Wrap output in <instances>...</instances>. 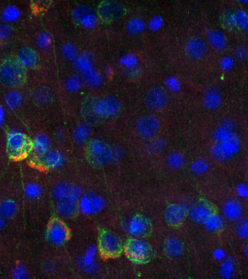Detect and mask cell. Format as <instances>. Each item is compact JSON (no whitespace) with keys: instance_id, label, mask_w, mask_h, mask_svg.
Wrapping results in <instances>:
<instances>
[{"instance_id":"cell-1","label":"cell","mask_w":248,"mask_h":279,"mask_svg":"<svg viewBox=\"0 0 248 279\" xmlns=\"http://www.w3.org/2000/svg\"><path fill=\"white\" fill-rule=\"evenodd\" d=\"M119 102L117 98L106 97L102 99L88 98L82 105V115L89 122L110 117L119 111Z\"/></svg>"},{"instance_id":"cell-2","label":"cell","mask_w":248,"mask_h":279,"mask_svg":"<svg viewBox=\"0 0 248 279\" xmlns=\"http://www.w3.org/2000/svg\"><path fill=\"white\" fill-rule=\"evenodd\" d=\"M27 81V70L15 56H9L0 64V82L11 89L20 88Z\"/></svg>"},{"instance_id":"cell-3","label":"cell","mask_w":248,"mask_h":279,"mask_svg":"<svg viewBox=\"0 0 248 279\" xmlns=\"http://www.w3.org/2000/svg\"><path fill=\"white\" fill-rule=\"evenodd\" d=\"M6 151L12 160L15 162L24 160L34 151L33 140L24 133L12 132L7 137Z\"/></svg>"},{"instance_id":"cell-4","label":"cell","mask_w":248,"mask_h":279,"mask_svg":"<svg viewBox=\"0 0 248 279\" xmlns=\"http://www.w3.org/2000/svg\"><path fill=\"white\" fill-rule=\"evenodd\" d=\"M124 253L130 261L139 265L150 263L156 255L151 244L137 238H130L124 243Z\"/></svg>"},{"instance_id":"cell-5","label":"cell","mask_w":248,"mask_h":279,"mask_svg":"<svg viewBox=\"0 0 248 279\" xmlns=\"http://www.w3.org/2000/svg\"><path fill=\"white\" fill-rule=\"evenodd\" d=\"M98 249L105 259H115L124 252V243L115 232L102 229L98 236Z\"/></svg>"},{"instance_id":"cell-6","label":"cell","mask_w":248,"mask_h":279,"mask_svg":"<svg viewBox=\"0 0 248 279\" xmlns=\"http://www.w3.org/2000/svg\"><path fill=\"white\" fill-rule=\"evenodd\" d=\"M85 159L92 166L101 168L109 163L112 158V151L108 144L98 139H92L85 147Z\"/></svg>"},{"instance_id":"cell-7","label":"cell","mask_w":248,"mask_h":279,"mask_svg":"<svg viewBox=\"0 0 248 279\" xmlns=\"http://www.w3.org/2000/svg\"><path fill=\"white\" fill-rule=\"evenodd\" d=\"M45 238L47 242L53 246H64L71 239V230L61 217L54 216L47 223Z\"/></svg>"},{"instance_id":"cell-8","label":"cell","mask_w":248,"mask_h":279,"mask_svg":"<svg viewBox=\"0 0 248 279\" xmlns=\"http://www.w3.org/2000/svg\"><path fill=\"white\" fill-rule=\"evenodd\" d=\"M160 120L154 115H145L136 122V133L143 139H154L160 133Z\"/></svg>"},{"instance_id":"cell-9","label":"cell","mask_w":248,"mask_h":279,"mask_svg":"<svg viewBox=\"0 0 248 279\" xmlns=\"http://www.w3.org/2000/svg\"><path fill=\"white\" fill-rule=\"evenodd\" d=\"M189 214L196 223H205L208 219L218 214V209L212 202L201 199L193 205Z\"/></svg>"},{"instance_id":"cell-10","label":"cell","mask_w":248,"mask_h":279,"mask_svg":"<svg viewBox=\"0 0 248 279\" xmlns=\"http://www.w3.org/2000/svg\"><path fill=\"white\" fill-rule=\"evenodd\" d=\"M129 232L133 238L137 239H143L151 237L153 232L152 222L144 214H136L130 221Z\"/></svg>"},{"instance_id":"cell-11","label":"cell","mask_w":248,"mask_h":279,"mask_svg":"<svg viewBox=\"0 0 248 279\" xmlns=\"http://www.w3.org/2000/svg\"><path fill=\"white\" fill-rule=\"evenodd\" d=\"M169 95L164 87H152L145 96L144 102L147 107L153 111H160L168 105Z\"/></svg>"},{"instance_id":"cell-12","label":"cell","mask_w":248,"mask_h":279,"mask_svg":"<svg viewBox=\"0 0 248 279\" xmlns=\"http://www.w3.org/2000/svg\"><path fill=\"white\" fill-rule=\"evenodd\" d=\"M189 211L183 205L173 203L168 205L165 210V220L171 228H178L186 220Z\"/></svg>"},{"instance_id":"cell-13","label":"cell","mask_w":248,"mask_h":279,"mask_svg":"<svg viewBox=\"0 0 248 279\" xmlns=\"http://www.w3.org/2000/svg\"><path fill=\"white\" fill-rule=\"evenodd\" d=\"M125 13V8L117 1H102L98 7V15L102 21L111 22L120 18Z\"/></svg>"},{"instance_id":"cell-14","label":"cell","mask_w":248,"mask_h":279,"mask_svg":"<svg viewBox=\"0 0 248 279\" xmlns=\"http://www.w3.org/2000/svg\"><path fill=\"white\" fill-rule=\"evenodd\" d=\"M17 59L26 70H35L39 67L40 58L37 52L30 47L20 49L17 53Z\"/></svg>"},{"instance_id":"cell-15","label":"cell","mask_w":248,"mask_h":279,"mask_svg":"<svg viewBox=\"0 0 248 279\" xmlns=\"http://www.w3.org/2000/svg\"><path fill=\"white\" fill-rule=\"evenodd\" d=\"M63 162V157L58 151H50L42 156H35L32 163L43 170L58 168Z\"/></svg>"},{"instance_id":"cell-16","label":"cell","mask_w":248,"mask_h":279,"mask_svg":"<svg viewBox=\"0 0 248 279\" xmlns=\"http://www.w3.org/2000/svg\"><path fill=\"white\" fill-rule=\"evenodd\" d=\"M207 51L208 46L204 39L202 38H191L186 44V54L192 59H201L206 55Z\"/></svg>"},{"instance_id":"cell-17","label":"cell","mask_w":248,"mask_h":279,"mask_svg":"<svg viewBox=\"0 0 248 279\" xmlns=\"http://www.w3.org/2000/svg\"><path fill=\"white\" fill-rule=\"evenodd\" d=\"M184 246L180 239L171 237L167 238L164 242L163 250L165 255L169 258L175 259L180 257L183 253Z\"/></svg>"},{"instance_id":"cell-18","label":"cell","mask_w":248,"mask_h":279,"mask_svg":"<svg viewBox=\"0 0 248 279\" xmlns=\"http://www.w3.org/2000/svg\"><path fill=\"white\" fill-rule=\"evenodd\" d=\"M225 217L231 221H237L243 217V207L237 200H231L225 204L223 209Z\"/></svg>"},{"instance_id":"cell-19","label":"cell","mask_w":248,"mask_h":279,"mask_svg":"<svg viewBox=\"0 0 248 279\" xmlns=\"http://www.w3.org/2000/svg\"><path fill=\"white\" fill-rule=\"evenodd\" d=\"M79 204L73 201L67 200L58 202L56 206L58 214L61 217L66 218H72L76 217L79 213Z\"/></svg>"},{"instance_id":"cell-20","label":"cell","mask_w":248,"mask_h":279,"mask_svg":"<svg viewBox=\"0 0 248 279\" xmlns=\"http://www.w3.org/2000/svg\"><path fill=\"white\" fill-rule=\"evenodd\" d=\"M73 185L70 182L66 181L58 182L52 189V197L58 202L68 200Z\"/></svg>"},{"instance_id":"cell-21","label":"cell","mask_w":248,"mask_h":279,"mask_svg":"<svg viewBox=\"0 0 248 279\" xmlns=\"http://www.w3.org/2000/svg\"><path fill=\"white\" fill-rule=\"evenodd\" d=\"M18 204L13 199H5L0 202V217L1 218H13L18 214Z\"/></svg>"},{"instance_id":"cell-22","label":"cell","mask_w":248,"mask_h":279,"mask_svg":"<svg viewBox=\"0 0 248 279\" xmlns=\"http://www.w3.org/2000/svg\"><path fill=\"white\" fill-rule=\"evenodd\" d=\"M33 142L34 151L36 152V156H42L50 151V140L46 135H38Z\"/></svg>"},{"instance_id":"cell-23","label":"cell","mask_w":248,"mask_h":279,"mask_svg":"<svg viewBox=\"0 0 248 279\" xmlns=\"http://www.w3.org/2000/svg\"><path fill=\"white\" fill-rule=\"evenodd\" d=\"M53 99L52 92L47 87H40L34 93L33 100L39 105H45L50 104Z\"/></svg>"},{"instance_id":"cell-24","label":"cell","mask_w":248,"mask_h":279,"mask_svg":"<svg viewBox=\"0 0 248 279\" xmlns=\"http://www.w3.org/2000/svg\"><path fill=\"white\" fill-rule=\"evenodd\" d=\"M93 13V11L91 9L85 6H80L75 9L73 13V18L76 24H85L87 21L94 18Z\"/></svg>"},{"instance_id":"cell-25","label":"cell","mask_w":248,"mask_h":279,"mask_svg":"<svg viewBox=\"0 0 248 279\" xmlns=\"http://www.w3.org/2000/svg\"><path fill=\"white\" fill-rule=\"evenodd\" d=\"M210 44L215 50H221L226 47V39L225 37L224 34L220 31L213 30L210 33L209 36Z\"/></svg>"},{"instance_id":"cell-26","label":"cell","mask_w":248,"mask_h":279,"mask_svg":"<svg viewBox=\"0 0 248 279\" xmlns=\"http://www.w3.org/2000/svg\"><path fill=\"white\" fill-rule=\"evenodd\" d=\"M89 129L87 126L79 125L75 129L73 134V141L78 145H82L88 142L89 137Z\"/></svg>"},{"instance_id":"cell-27","label":"cell","mask_w":248,"mask_h":279,"mask_svg":"<svg viewBox=\"0 0 248 279\" xmlns=\"http://www.w3.org/2000/svg\"><path fill=\"white\" fill-rule=\"evenodd\" d=\"M84 82L90 87H97L102 84V76L97 72L90 70V71L84 73Z\"/></svg>"},{"instance_id":"cell-28","label":"cell","mask_w":248,"mask_h":279,"mask_svg":"<svg viewBox=\"0 0 248 279\" xmlns=\"http://www.w3.org/2000/svg\"><path fill=\"white\" fill-rule=\"evenodd\" d=\"M21 101H22V97L21 94L15 90H11L6 95V105L11 109L17 108L21 104Z\"/></svg>"},{"instance_id":"cell-29","label":"cell","mask_w":248,"mask_h":279,"mask_svg":"<svg viewBox=\"0 0 248 279\" xmlns=\"http://www.w3.org/2000/svg\"><path fill=\"white\" fill-rule=\"evenodd\" d=\"M204 224L210 232L215 233L220 231V228L223 227V220L221 217L217 214L208 219Z\"/></svg>"},{"instance_id":"cell-30","label":"cell","mask_w":248,"mask_h":279,"mask_svg":"<svg viewBox=\"0 0 248 279\" xmlns=\"http://www.w3.org/2000/svg\"><path fill=\"white\" fill-rule=\"evenodd\" d=\"M62 54L68 61H75L78 58V50L73 44L67 43L63 46Z\"/></svg>"},{"instance_id":"cell-31","label":"cell","mask_w":248,"mask_h":279,"mask_svg":"<svg viewBox=\"0 0 248 279\" xmlns=\"http://www.w3.org/2000/svg\"><path fill=\"white\" fill-rule=\"evenodd\" d=\"M81 80L77 76H70L66 82V88L70 92H76L81 87Z\"/></svg>"},{"instance_id":"cell-32","label":"cell","mask_w":248,"mask_h":279,"mask_svg":"<svg viewBox=\"0 0 248 279\" xmlns=\"http://www.w3.org/2000/svg\"><path fill=\"white\" fill-rule=\"evenodd\" d=\"M168 165L173 168H180L184 162L183 156L180 154H172L168 157Z\"/></svg>"},{"instance_id":"cell-33","label":"cell","mask_w":248,"mask_h":279,"mask_svg":"<svg viewBox=\"0 0 248 279\" xmlns=\"http://www.w3.org/2000/svg\"><path fill=\"white\" fill-rule=\"evenodd\" d=\"M13 279H28V271L22 264H18L13 271Z\"/></svg>"},{"instance_id":"cell-34","label":"cell","mask_w":248,"mask_h":279,"mask_svg":"<svg viewBox=\"0 0 248 279\" xmlns=\"http://www.w3.org/2000/svg\"><path fill=\"white\" fill-rule=\"evenodd\" d=\"M75 66H76L77 70L84 72V73H87V72L90 70V62H89L88 60L85 57H79V58H76L75 60Z\"/></svg>"},{"instance_id":"cell-35","label":"cell","mask_w":248,"mask_h":279,"mask_svg":"<svg viewBox=\"0 0 248 279\" xmlns=\"http://www.w3.org/2000/svg\"><path fill=\"white\" fill-rule=\"evenodd\" d=\"M19 14L20 13L18 9L15 8V7H10L4 10V13H3V18H4L5 21H14L18 18Z\"/></svg>"},{"instance_id":"cell-36","label":"cell","mask_w":248,"mask_h":279,"mask_svg":"<svg viewBox=\"0 0 248 279\" xmlns=\"http://www.w3.org/2000/svg\"><path fill=\"white\" fill-rule=\"evenodd\" d=\"M26 193L31 198H36L40 194L41 189L36 184H30L26 188Z\"/></svg>"},{"instance_id":"cell-37","label":"cell","mask_w":248,"mask_h":279,"mask_svg":"<svg viewBox=\"0 0 248 279\" xmlns=\"http://www.w3.org/2000/svg\"><path fill=\"white\" fill-rule=\"evenodd\" d=\"M37 42L40 47L46 48V47H48L50 46V43H51V37L47 34H42L38 36Z\"/></svg>"},{"instance_id":"cell-38","label":"cell","mask_w":248,"mask_h":279,"mask_svg":"<svg viewBox=\"0 0 248 279\" xmlns=\"http://www.w3.org/2000/svg\"><path fill=\"white\" fill-rule=\"evenodd\" d=\"M12 32H13V29L10 26L6 25V24L0 25V39L8 37L11 35Z\"/></svg>"},{"instance_id":"cell-39","label":"cell","mask_w":248,"mask_h":279,"mask_svg":"<svg viewBox=\"0 0 248 279\" xmlns=\"http://www.w3.org/2000/svg\"><path fill=\"white\" fill-rule=\"evenodd\" d=\"M237 233L242 237H246L248 236V221L247 220H243L239 223L237 226Z\"/></svg>"},{"instance_id":"cell-40","label":"cell","mask_w":248,"mask_h":279,"mask_svg":"<svg viewBox=\"0 0 248 279\" xmlns=\"http://www.w3.org/2000/svg\"><path fill=\"white\" fill-rule=\"evenodd\" d=\"M207 169H208V165L206 162H203V161L195 162L192 167L193 171L195 173H203Z\"/></svg>"},{"instance_id":"cell-41","label":"cell","mask_w":248,"mask_h":279,"mask_svg":"<svg viewBox=\"0 0 248 279\" xmlns=\"http://www.w3.org/2000/svg\"><path fill=\"white\" fill-rule=\"evenodd\" d=\"M216 97V96H214V95H209L208 98H206L207 105L208 107H211V108H215V106H218L219 104V98L216 100H214V98Z\"/></svg>"},{"instance_id":"cell-42","label":"cell","mask_w":248,"mask_h":279,"mask_svg":"<svg viewBox=\"0 0 248 279\" xmlns=\"http://www.w3.org/2000/svg\"><path fill=\"white\" fill-rule=\"evenodd\" d=\"M3 115H4V113H3L2 108L0 107V124L2 122Z\"/></svg>"},{"instance_id":"cell-43","label":"cell","mask_w":248,"mask_h":279,"mask_svg":"<svg viewBox=\"0 0 248 279\" xmlns=\"http://www.w3.org/2000/svg\"><path fill=\"white\" fill-rule=\"evenodd\" d=\"M3 225V220L2 218H1V217H0V228H1V227H2Z\"/></svg>"}]
</instances>
